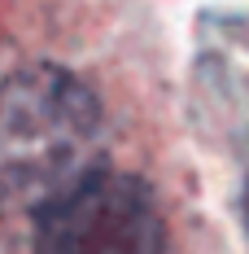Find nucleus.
<instances>
[{
  "mask_svg": "<svg viewBox=\"0 0 249 254\" xmlns=\"http://www.w3.org/2000/svg\"><path fill=\"white\" fill-rule=\"evenodd\" d=\"M166 219L131 171L92 162L31 210V254H162Z\"/></svg>",
  "mask_w": 249,
  "mask_h": 254,
  "instance_id": "obj_2",
  "label": "nucleus"
},
{
  "mask_svg": "<svg viewBox=\"0 0 249 254\" xmlns=\"http://www.w3.org/2000/svg\"><path fill=\"white\" fill-rule=\"evenodd\" d=\"M100 136L97 92L70 70L22 66L0 79V197L35 193V206L92 167Z\"/></svg>",
  "mask_w": 249,
  "mask_h": 254,
  "instance_id": "obj_1",
  "label": "nucleus"
},
{
  "mask_svg": "<svg viewBox=\"0 0 249 254\" xmlns=\"http://www.w3.org/2000/svg\"><path fill=\"white\" fill-rule=\"evenodd\" d=\"M241 215H245V232H249V180H245V193H241Z\"/></svg>",
  "mask_w": 249,
  "mask_h": 254,
  "instance_id": "obj_3",
  "label": "nucleus"
}]
</instances>
